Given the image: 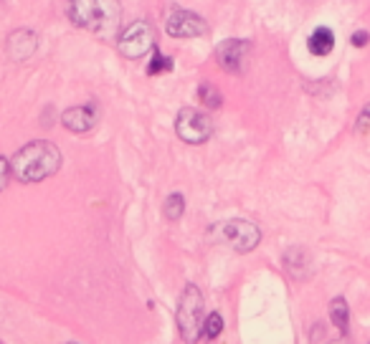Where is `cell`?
<instances>
[{"label": "cell", "mask_w": 370, "mask_h": 344, "mask_svg": "<svg viewBox=\"0 0 370 344\" xmlns=\"http://www.w3.org/2000/svg\"><path fill=\"white\" fill-rule=\"evenodd\" d=\"M167 71H173V58L155 51L150 66H147V74H150V76H160V74H167Z\"/></svg>", "instance_id": "obj_17"}, {"label": "cell", "mask_w": 370, "mask_h": 344, "mask_svg": "<svg viewBox=\"0 0 370 344\" xmlns=\"http://www.w3.org/2000/svg\"><path fill=\"white\" fill-rule=\"evenodd\" d=\"M213 235H216V241L226 243L231 250H236V253H249L259 246L261 241V230L259 226H254L251 220L246 218H231V220H223L218 226H213Z\"/></svg>", "instance_id": "obj_4"}, {"label": "cell", "mask_w": 370, "mask_h": 344, "mask_svg": "<svg viewBox=\"0 0 370 344\" xmlns=\"http://www.w3.org/2000/svg\"><path fill=\"white\" fill-rule=\"evenodd\" d=\"M198 99H201V104H203L205 109H218L220 104H223L220 92L213 84H208V81L198 86Z\"/></svg>", "instance_id": "obj_15"}, {"label": "cell", "mask_w": 370, "mask_h": 344, "mask_svg": "<svg viewBox=\"0 0 370 344\" xmlns=\"http://www.w3.org/2000/svg\"><path fill=\"white\" fill-rule=\"evenodd\" d=\"M163 213H165L167 220H181L183 213H185V195H183V193H170V195L165 197Z\"/></svg>", "instance_id": "obj_14"}, {"label": "cell", "mask_w": 370, "mask_h": 344, "mask_svg": "<svg viewBox=\"0 0 370 344\" xmlns=\"http://www.w3.org/2000/svg\"><path fill=\"white\" fill-rule=\"evenodd\" d=\"M10 175H13V167H10V160L0 157V190H6V185L10 182Z\"/></svg>", "instance_id": "obj_18"}, {"label": "cell", "mask_w": 370, "mask_h": 344, "mask_svg": "<svg viewBox=\"0 0 370 344\" xmlns=\"http://www.w3.org/2000/svg\"><path fill=\"white\" fill-rule=\"evenodd\" d=\"M330 319L338 327L340 336H347V332H350V306L342 297H335L330 301Z\"/></svg>", "instance_id": "obj_13"}, {"label": "cell", "mask_w": 370, "mask_h": 344, "mask_svg": "<svg viewBox=\"0 0 370 344\" xmlns=\"http://www.w3.org/2000/svg\"><path fill=\"white\" fill-rule=\"evenodd\" d=\"M119 54L130 58V61H137L142 56H147L155 48V28H152L147 21H134L122 31L117 41Z\"/></svg>", "instance_id": "obj_5"}, {"label": "cell", "mask_w": 370, "mask_h": 344, "mask_svg": "<svg viewBox=\"0 0 370 344\" xmlns=\"http://www.w3.org/2000/svg\"><path fill=\"white\" fill-rule=\"evenodd\" d=\"M61 125L74 134H84L94 129L96 125V107L94 104H81V107H71L61 114Z\"/></svg>", "instance_id": "obj_10"}, {"label": "cell", "mask_w": 370, "mask_h": 344, "mask_svg": "<svg viewBox=\"0 0 370 344\" xmlns=\"http://www.w3.org/2000/svg\"><path fill=\"white\" fill-rule=\"evenodd\" d=\"M330 344H347V336H340V339H332Z\"/></svg>", "instance_id": "obj_21"}, {"label": "cell", "mask_w": 370, "mask_h": 344, "mask_svg": "<svg viewBox=\"0 0 370 344\" xmlns=\"http://www.w3.org/2000/svg\"><path fill=\"white\" fill-rule=\"evenodd\" d=\"M175 134L181 137L185 144H203L211 140L213 134V119L201 109L185 107L178 111L175 117Z\"/></svg>", "instance_id": "obj_6"}, {"label": "cell", "mask_w": 370, "mask_h": 344, "mask_svg": "<svg viewBox=\"0 0 370 344\" xmlns=\"http://www.w3.org/2000/svg\"><path fill=\"white\" fill-rule=\"evenodd\" d=\"M249 56H251V41L246 39H226L216 48V61L229 74H244Z\"/></svg>", "instance_id": "obj_7"}, {"label": "cell", "mask_w": 370, "mask_h": 344, "mask_svg": "<svg viewBox=\"0 0 370 344\" xmlns=\"http://www.w3.org/2000/svg\"><path fill=\"white\" fill-rule=\"evenodd\" d=\"M203 321H205V301L203 294L196 283H188L181 294L178 312H175V324L181 332V339L185 344H196L203 336Z\"/></svg>", "instance_id": "obj_3"}, {"label": "cell", "mask_w": 370, "mask_h": 344, "mask_svg": "<svg viewBox=\"0 0 370 344\" xmlns=\"http://www.w3.org/2000/svg\"><path fill=\"white\" fill-rule=\"evenodd\" d=\"M282 261H284V268H287V271H289L294 279H307V276H309L312 258H309L307 250L300 248V246H294V248L287 250Z\"/></svg>", "instance_id": "obj_11"}, {"label": "cell", "mask_w": 370, "mask_h": 344, "mask_svg": "<svg viewBox=\"0 0 370 344\" xmlns=\"http://www.w3.org/2000/svg\"><path fill=\"white\" fill-rule=\"evenodd\" d=\"M165 31L167 36L173 39H198V36H205L208 33V25L201 16L190 13V10H173L165 21Z\"/></svg>", "instance_id": "obj_8"}, {"label": "cell", "mask_w": 370, "mask_h": 344, "mask_svg": "<svg viewBox=\"0 0 370 344\" xmlns=\"http://www.w3.org/2000/svg\"><path fill=\"white\" fill-rule=\"evenodd\" d=\"M66 344H79V342H66Z\"/></svg>", "instance_id": "obj_22"}, {"label": "cell", "mask_w": 370, "mask_h": 344, "mask_svg": "<svg viewBox=\"0 0 370 344\" xmlns=\"http://www.w3.org/2000/svg\"><path fill=\"white\" fill-rule=\"evenodd\" d=\"M220 332H223V316H220L218 312L208 314L203 321V339H208V342H211V339H218Z\"/></svg>", "instance_id": "obj_16"}, {"label": "cell", "mask_w": 370, "mask_h": 344, "mask_svg": "<svg viewBox=\"0 0 370 344\" xmlns=\"http://www.w3.org/2000/svg\"><path fill=\"white\" fill-rule=\"evenodd\" d=\"M370 41V33L368 31H355L353 36H350V43H353L355 48H365Z\"/></svg>", "instance_id": "obj_20"}, {"label": "cell", "mask_w": 370, "mask_h": 344, "mask_svg": "<svg viewBox=\"0 0 370 344\" xmlns=\"http://www.w3.org/2000/svg\"><path fill=\"white\" fill-rule=\"evenodd\" d=\"M307 48H309V54L312 56L332 54V48H335V33H332L327 25H320V28H315V31L309 33Z\"/></svg>", "instance_id": "obj_12"}, {"label": "cell", "mask_w": 370, "mask_h": 344, "mask_svg": "<svg viewBox=\"0 0 370 344\" xmlns=\"http://www.w3.org/2000/svg\"><path fill=\"white\" fill-rule=\"evenodd\" d=\"M355 129H358L360 134L370 132V104L360 111V117H358V125H355Z\"/></svg>", "instance_id": "obj_19"}, {"label": "cell", "mask_w": 370, "mask_h": 344, "mask_svg": "<svg viewBox=\"0 0 370 344\" xmlns=\"http://www.w3.org/2000/svg\"><path fill=\"white\" fill-rule=\"evenodd\" d=\"M66 16L81 31L112 36L122 23V6L119 0H71Z\"/></svg>", "instance_id": "obj_2"}, {"label": "cell", "mask_w": 370, "mask_h": 344, "mask_svg": "<svg viewBox=\"0 0 370 344\" xmlns=\"http://www.w3.org/2000/svg\"><path fill=\"white\" fill-rule=\"evenodd\" d=\"M6 51H8L10 61H28L36 51H39V36L28 28H18L8 36L6 41Z\"/></svg>", "instance_id": "obj_9"}, {"label": "cell", "mask_w": 370, "mask_h": 344, "mask_svg": "<svg viewBox=\"0 0 370 344\" xmlns=\"http://www.w3.org/2000/svg\"><path fill=\"white\" fill-rule=\"evenodd\" d=\"M61 152L56 144L46 140H36L18 149L10 160V167H13V175L18 178V182L31 185V182H41L56 175L61 170Z\"/></svg>", "instance_id": "obj_1"}]
</instances>
